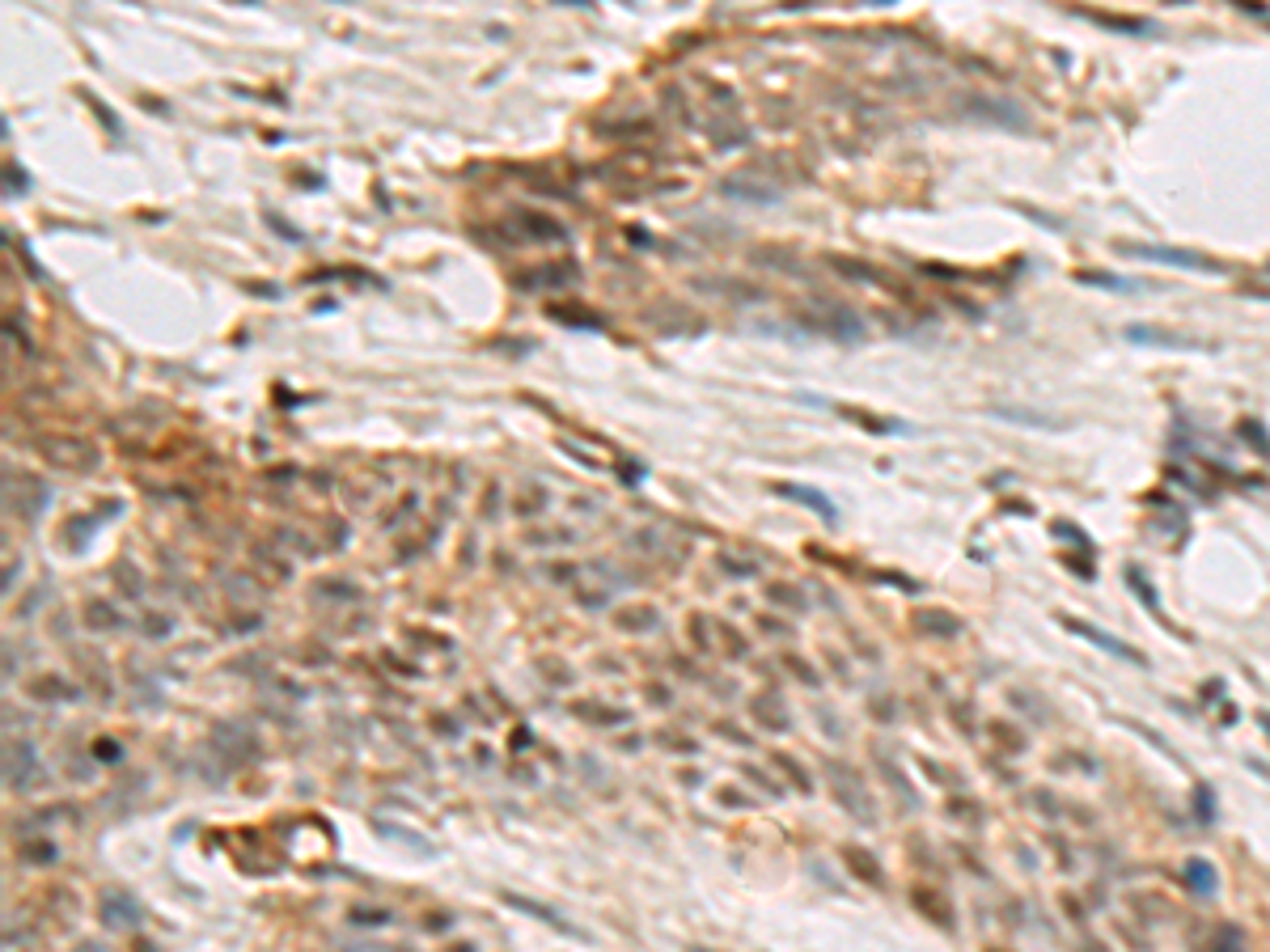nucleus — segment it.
<instances>
[{
  "mask_svg": "<svg viewBox=\"0 0 1270 952\" xmlns=\"http://www.w3.org/2000/svg\"><path fill=\"white\" fill-rule=\"evenodd\" d=\"M1118 250L1130 254V259H1148V263H1165V267H1186V271H1211V275L1224 271L1220 259L1199 254V250H1178V245H1144V242H1135V245H1118Z\"/></svg>",
  "mask_w": 1270,
  "mask_h": 952,
  "instance_id": "1",
  "label": "nucleus"
},
{
  "mask_svg": "<svg viewBox=\"0 0 1270 952\" xmlns=\"http://www.w3.org/2000/svg\"><path fill=\"white\" fill-rule=\"evenodd\" d=\"M1063 627L1072 630V635L1088 639V644H1093V648H1102V652H1109V656L1127 660V665H1148V656H1144V652H1135L1130 644H1123V639H1118V635H1109V630H1102V627H1088V623H1080V618H1063Z\"/></svg>",
  "mask_w": 1270,
  "mask_h": 952,
  "instance_id": "2",
  "label": "nucleus"
},
{
  "mask_svg": "<svg viewBox=\"0 0 1270 952\" xmlns=\"http://www.w3.org/2000/svg\"><path fill=\"white\" fill-rule=\"evenodd\" d=\"M830 775L839 779V784H835V787H839V800H842V805H847L851 812H856V821H872V800L864 796V784H856V775H851V770L842 766V762L830 766Z\"/></svg>",
  "mask_w": 1270,
  "mask_h": 952,
  "instance_id": "3",
  "label": "nucleus"
},
{
  "mask_svg": "<svg viewBox=\"0 0 1270 952\" xmlns=\"http://www.w3.org/2000/svg\"><path fill=\"white\" fill-rule=\"evenodd\" d=\"M102 923L106 927H136L141 923V906L132 902L127 893H102Z\"/></svg>",
  "mask_w": 1270,
  "mask_h": 952,
  "instance_id": "4",
  "label": "nucleus"
},
{
  "mask_svg": "<svg viewBox=\"0 0 1270 952\" xmlns=\"http://www.w3.org/2000/svg\"><path fill=\"white\" fill-rule=\"evenodd\" d=\"M35 750L30 745H9V758H5V779H9V787H30V779H35Z\"/></svg>",
  "mask_w": 1270,
  "mask_h": 952,
  "instance_id": "5",
  "label": "nucleus"
},
{
  "mask_svg": "<svg viewBox=\"0 0 1270 952\" xmlns=\"http://www.w3.org/2000/svg\"><path fill=\"white\" fill-rule=\"evenodd\" d=\"M775 491H779V496H788V500H796V504L814 508L817 517H826V521H835V517H839L835 500H830V496H821V491H814V487H792V483H779Z\"/></svg>",
  "mask_w": 1270,
  "mask_h": 952,
  "instance_id": "6",
  "label": "nucleus"
},
{
  "mask_svg": "<svg viewBox=\"0 0 1270 952\" xmlns=\"http://www.w3.org/2000/svg\"><path fill=\"white\" fill-rule=\"evenodd\" d=\"M1181 876H1186V885H1190L1194 893H1203V897H1211L1215 889H1220V872H1215L1211 860H1186Z\"/></svg>",
  "mask_w": 1270,
  "mask_h": 952,
  "instance_id": "7",
  "label": "nucleus"
},
{
  "mask_svg": "<svg viewBox=\"0 0 1270 952\" xmlns=\"http://www.w3.org/2000/svg\"><path fill=\"white\" fill-rule=\"evenodd\" d=\"M1127 339H1130V344H1148V347H1178V351H1186V347H1199V344H1190V339H1178V335H1169V330H1156V326H1127Z\"/></svg>",
  "mask_w": 1270,
  "mask_h": 952,
  "instance_id": "8",
  "label": "nucleus"
},
{
  "mask_svg": "<svg viewBox=\"0 0 1270 952\" xmlns=\"http://www.w3.org/2000/svg\"><path fill=\"white\" fill-rule=\"evenodd\" d=\"M1199 952H1245V939H1241L1236 927H1211V932L1203 936Z\"/></svg>",
  "mask_w": 1270,
  "mask_h": 952,
  "instance_id": "9",
  "label": "nucleus"
},
{
  "mask_svg": "<svg viewBox=\"0 0 1270 952\" xmlns=\"http://www.w3.org/2000/svg\"><path fill=\"white\" fill-rule=\"evenodd\" d=\"M920 630H927V635H962V623L948 609H927V614H920Z\"/></svg>",
  "mask_w": 1270,
  "mask_h": 952,
  "instance_id": "10",
  "label": "nucleus"
},
{
  "mask_svg": "<svg viewBox=\"0 0 1270 952\" xmlns=\"http://www.w3.org/2000/svg\"><path fill=\"white\" fill-rule=\"evenodd\" d=\"M508 906H517V911H530V914H538L542 923H551V927H563V932H572V927L563 923L559 914H555V911H547V906H538V902H526V897H512V893H508ZM572 936H576V932H572Z\"/></svg>",
  "mask_w": 1270,
  "mask_h": 952,
  "instance_id": "11",
  "label": "nucleus"
},
{
  "mask_svg": "<svg viewBox=\"0 0 1270 952\" xmlns=\"http://www.w3.org/2000/svg\"><path fill=\"white\" fill-rule=\"evenodd\" d=\"M1080 284H1102V288H1114V293H1130V288H1139L1135 280H1118V275H1109V271H1080L1076 275Z\"/></svg>",
  "mask_w": 1270,
  "mask_h": 952,
  "instance_id": "12",
  "label": "nucleus"
},
{
  "mask_svg": "<svg viewBox=\"0 0 1270 952\" xmlns=\"http://www.w3.org/2000/svg\"><path fill=\"white\" fill-rule=\"evenodd\" d=\"M847 863H851V868H856L860 876H868L872 885L881 881V868H877V860H872V855H860L856 847H847Z\"/></svg>",
  "mask_w": 1270,
  "mask_h": 952,
  "instance_id": "13",
  "label": "nucleus"
},
{
  "mask_svg": "<svg viewBox=\"0 0 1270 952\" xmlns=\"http://www.w3.org/2000/svg\"><path fill=\"white\" fill-rule=\"evenodd\" d=\"M1127 580H1130V588H1135V593L1148 602V609H1156V593L1148 588V576H1144V572H1139V568H1127Z\"/></svg>",
  "mask_w": 1270,
  "mask_h": 952,
  "instance_id": "14",
  "label": "nucleus"
},
{
  "mask_svg": "<svg viewBox=\"0 0 1270 952\" xmlns=\"http://www.w3.org/2000/svg\"><path fill=\"white\" fill-rule=\"evenodd\" d=\"M1262 729H1266V736H1270V711L1262 715Z\"/></svg>",
  "mask_w": 1270,
  "mask_h": 952,
  "instance_id": "15",
  "label": "nucleus"
},
{
  "mask_svg": "<svg viewBox=\"0 0 1270 952\" xmlns=\"http://www.w3.org/2000/svg\"><path fill=\"white\" fill-rule=\"evenodd\" d=\"M695 952H712V948H695Z\"/></svg>",
  "mask_w": 1270,
  "mask_h": 952,
  "instance_id": "16",
  "label": "nucleus"
},
{
  "mask_svg": "<svg viewBox=\"0 0 1270 952\" xmlns=\"http://www.w3.org/2000/svg\"><path fill=\"white\" fill-rule=\"evenodd\" d=\"M1266 275H1270V263H1266Z\"/></svg>",
  "mask_w": 1270,
  "mask_h": 952,
  "instance_id": "17",
  "label": "nucleus"
},
{
  "mask_svg": "<svg viewBox=\"0 0 1270 952\" xmlns=\"http://www.w3.org/2000/svg\"><path fill=\"white\" fill-rule=\"evenodd\" d=\"M999 952H1004V948H999Z\"/></svg>",
  "mask_w": 1270,
  "mask_h": 952,
  "instance_id": "18",
  "label": "nucleus"
}]
</instances>
